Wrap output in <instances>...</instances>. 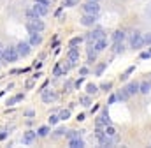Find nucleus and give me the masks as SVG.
<instances>
[{"label":"nucleus","mask_w":151,"mask_h":148,"mask_svg":"<svg viewBox=\"0 0 151 148\" xmlns=\"http://www.w3.org/2000/svg\"><path fill=\"white\" fill-rule=\"evenodd\" d=\"M18 58H19V55H18L16 46H7V48H4V51H2V60H4V62H16Z\"/></svg>","instance_id":"1"},{"label":"nucleus","mask_w":151,"mask_h":148,"mask_svg":"<svg viewBox=\"0 0 151 148\" xmlns=\"http://www.w3.org/2000/svg\"><path fill=\"white\" fill-rule=\"evenodd\" d=\"M130 46L134 49H141L144 46V37H142V34L139 30H135V32L130 34Z\"/></svg>","instance_id":"2"},{"label":"nucleus","mask_w":151,"mask_h":148,"mask_svg":"<svg viewBox=\"0 0 151 148\" xmlns=\"http://www.w3.org/2000/svg\"><path fill=\"white\" fill-rule=\"evenodd\" d=\"M81 7H83V11H84L86 14H99V12H100V5H99V2H95V0H88V2H84Z\"/></svg>","instance_id":"3"},{"label":"nucleus","mask_w":151,"mask_h":148,"mask_svg":"<svg viewBox=\"0 0 151 148\" xmlns=\"http://www.w3.org/2000/svg\"><path fill=\"white\" fill-rule=\"evenodd\" d=\"M26 28H28V32H42V30L46 28V25L40 21V18H37V19L28 21V23H26Z\"/></svg>","instance_id":"4"},{"label":"nucleus","mask_w":151,"mask_h":148,"mask_svg":"<svg viewBox=\"0 0 151 148\" xmlns=\"http://www.w3.org/2000/svg\"><path fill=\"white\" fill-rule=\"evenodd\" d=\"M106 37V34H104V28H95L93 32H88L86 34V41L88 42H95V41H99V39H104Z\"/></svg>","instance_id":"5"},{"label":"nucleus","mask_w":151,"mask_h":148,"mask_svg":"<svg viewBox=\"0 0 151 148\" xmlns=\"http://www.w3.org/2000/svg\"><path fill=\"white\" fill-rule=\"evenodd\" d=\"M67 60H69L72 65H76V64L79 62V48L70 46V49H69V53H67Z\"/></svg>","instance_id":"6"},{"label":"nucleus","mask_w":151,"mask_h":148,"mask_svg":"<svg viewBox=\"0 0 151 148\" xmlns=\"http://www.w3.org/2000/svg\"><path fill=\"white\" fill-rule=\"evenodd\" d=\"M32 9L35 11V14H37L39 18H42V16H46V14L49 12V7L44 5V4H40V2H35V4L32 5Z\"/></svg>","instance_id":"7"},{"label":"nucleus","mask_w":151,"mask_h":148,"mask_svg":"<svg viewBox=\"0 0 151 148\" xmlns=\"http://www.w3.org/2000/svg\"><path fill=\"white\" fill-rule=\"evenodd\" d=\"M97 18H99V14H86V12H84V16L79 19V23H81L83 26H91V25L97 21Z\"/></svg>","instance_id":"8"},{"label":"nucleus","mask_w":151,"mask_h":148,"mask_svg":"<svg viewBox=\"0 0 151 148\" xmlns=\"http://www.w3.org/2000/svg\"><path fill=\"white\" fill-rule=\"evenodd\" d=\"M16 49H18V55L19 56H28L30 51H32V46H30V42H19L16 46Z\"/></svg>","instance_id":"9"},{"label":"nucleus","mask_w":151,"mask_h":148,"mask_svg":"<svg viewBox=\"0 0 151 148\" xmlns=\"http://www.w3.org/2000/svg\"><path fill=\"white\" fill-rule=\"evenodd\" d=\"M56 92H53V90H42V102L44 104H51V102H55L56 101Z\"/></svg>","instance_id":"10"},{"label":"nucleus","mask_w":151,"mask_h":148,"mask_svg":"<svg viewBox=\"0 0 151 148\" xmlns=\"http://www.w3.org/2000/svg\"><path fill=\"white\" fill-rule=\"evenodd\" d=\"M109 124H111V118H109L107 113L97 117V120H95V125H97V127H106V125H109Z\"/></svg>","instance_id":"11"},{"label":"nucleus","mask_w":151,"mask_h":148,"mask_svg":"<svg viewBox=\"0 0 151 148\" xmlns=\"http://www.w3.org/2000/svg\"><path fill=\"white\" fill-rule=\"evenodd\" d=\"M125 92H127L130 97H132V95H135V94L139 92V83H137V81H130V83L125 87Z\"/></svg>","instance_id":"12"},{"label":"nucleus","mask_w":151,"mask_h":148,"mask_svg":"<svg viewBox=\"0 0 151 148\" xmlns=\"http://www.w3.org/2000/svg\"><path fill=\"white\" fill-rule=\"evenodd\" d=\"M104 134H106V136H109V138H113L114 141H118V131H116L111 124L104 127Z\"/></svg>","instance_id":"13"},{"label":"nucleus","mask_w":151,"mask_h":148,"mask_svg":"<svg viewBox=\"0 0 151 148\" xmlns=\"http://www.w3.org/2000/svg\"><path fill=\"white\" fill-rule=\"evenodd\" d=\"M42 42L40 32H30V46H39Z\"/></svg>","instance_id":"14"},{"label":"nucleus","mask_w":151,"mask_h":148,"mask_svg":"<svg viewBox=\"0 0 151 148\" xmlns=\"http://www.w3.org/2000/svg\"><path fill=\"white\" fill-rule=\"evenodd\" d=\"M106 48H107V41H106V37H104V39H99V41H95V42H93V49H95L97 53L104 51Z\"/></svg>","instance_id":"15"},{"label":"nucleus","mask_w":151,"mask_h":148,"mask_svg":"<svg viewBox=\"0 0 151 148\" xmlns=\"http://www.w3.org/2000/svg\"><path fill=\"white\" fill-rule=\"evenodd\" d=\"M37 138V132H33V131H28V132H25L23 134V143L25 145H30V143H33V139Z\"/></svg>","instance_id":"16"},{"label":"nucleus","mask_w":151,"mask_h":148,"mask_svg":"<svg viewBox=\"0 0 151 148\" xmlns=\"http://www.w3.org/2000/svg\"><path fill=\"white\" fill-rule=\"evenodd\" d=\"M114 143H116V141H114L113 138H109V136H106V134H104L102 138H99V145H100V147H113Z\"/></svg>","instance_id":"17"},{"label":"nucleus","mask_w":151,"mask_h":148,"mask_svg":"<svg viewBox=\"0 0 151 148\" xmlns=\"http://www.w3.org/2000/svg\"><path fill=\"white\" fill-rule=\"evenodd\" d=\"M69 147L70 148H83L84 147V141L81 138H74V139H69Z\"/></svg>","instance_id":"18"},{"label":"nucleus","mask_w":151,"mask_h":148,"mask_svg":"<svg viewBox=\"0 0 151 148\" xmlns=\"http://www.w3.org/2000/svg\"><path fill=\"white\" fill-rule=\"evenodd\" d=\"M139 92H141V94H150L151 92V83L150 81H142V83H139Z\"/></svg>","instance_id":"19"},{"label":"nucleus","mask_w":151,"mask_h":148,"mask_svg":"<svg viewBox=\"0 0 151 148\" xmlns=\"http://www.w3.org/2000/svg\"><path fill=\"white\" fill-rule=\"evenodd\" d=\"M125 39V32L123 30H116L114 34H113V42H120V41H123Z\"/></svg>","instance_id":"20"},{"label":"nucleus","mask_w":151,"mask_h":148,"mask_svg":"<svg viewBox=\"0 0 151 148\" xmlns=\"http://www.w3.org/2000/svg\"><path fill=\"white\" fill-rule=\"evenodd\" d=\"M97 60V51L93 48H88V64H93Z\"/></svg>","instance_id":"21"},{"label":"nucleus","mask_w":151,"mask_h":148,"mask_svg":"<svg viewBox=\"0 0 151 148\" xmlns=\"http://www.w3.org/2000/svg\"><path fill=\"white\" fill-rule=\"evenodd\" d=\"M99 92V87L97 85H93V83H88L86 85V94L88 95H93V94H97Z\"/></svg>","instance_id":"22"},{"label":"nucleus","mask_w":151,"mask_h":148,"mask_svg":"<svg viewBox=\"0 0 151 148\" xmlns=\"http://www.w3.org/2000/svg\"><path fill=\"white\" fill-rule=\"evenodd\" d=\"M128 97H130V95L125 92V88H123V90H120V92L116 94V101H127Z\"/></svg>","instance_id":"23"},{"label":"nucleus","mask_w":151,"mask_h":148,"mask_svg":"<svg viewBox=\"0 0 151 148\" xmlns=\"http://www.w3.org/2000/svg\"><path fill=\"white\" fill-rule=\"evenodd\" d=\"M37 18H39V16L35 14V11H33V9H26V19H28V21L37 19Z\"/></svg>","instance_id":"24"},{"label":"nucleus","mask_w":151,"mask_h":148,"mask_svg":"<svg viewBox=\"0 0 151 148\" xmlns=\"http://www.w3.org/2000/svg\"><path fill=\"white\" fill-rule=\"evenodd\" d=\"M123 49H125V44H123V41H120V42H114V53H123Z\"/></svg>","instance_id":"25"},{"label":"nucleus","mask_w":151,"mask_h":148,"mask_svg":"<svg viewBox=\"0 0 151 148\" xmlns=\"http://www.w3.org/2000/svg\"><path fill=\"white\" fill-rule=\"evenodd\" d=\"M69 117H70V109H62V111L58 113V118H60V120H67Z\"/></svg>","instance_id":"26"},{"label":"nucleus","mask_w":151,"mask_h":148,"mask_svg":"<svg viewBox=\"0 0 151 148\" xmlns=\"http://www.w3.org/2000/svg\"><path fill=\"white\" fill-rule=\"evenodd\" d=\"M19 101H23V95H21V94H18V95H14V97H11L7 104H11V106H12V104H16V102H19Z\"/></svg>","instance_id":"27"},{"label":"nucleus","mask_w":151,"mask_h":148,"mask_svg":"<svg viewBox=\"0 0 151 148\" xmlns=\"http://www.w3.org/2000/svg\"><path fill=\"white\" fill-rule=\"evenodd\" d=\"M79 101H81V104H83V106H86V108H88V106H91V99H90V95H83Z\"/></svg>","instance_id":"28"},{"label":"nucleus","mask_w":151,"mask_h":148,"mask_svg":"<svg viewBox=\"0 0 151 148\" xmlns=\"http://www.w3.org/2000/svg\"><path fill=\"white\" fill-rule=\"evenodd\" d=\"M47 134H49V127H46V125L37 131V136H42V138H44V136H47Z\"/></svg>","instance_id":"29"},{"label":"nucleus","mask_w":151,"mask_h":148,"mask_svg":"<svg viewBox=\"0 0 151 148\" xmlns=\"http://www.w3.org/2000/svg\"><path fill=\"white\" fill-rule=\"evenodd\" d=\"M67 134V138L69 139H74V138H81V132H77V131H69V132H65Z\"/></svg>","instance_id":"30"},{"label":"nucleus","mask_w":151,"mask_h":148,"mask_svg":"<svg viewBox=\"0 0 151 148\" xmlns=\"http://www.w3.org/2000/svg\"><path fill=\"white\" fill-rule=\"evenodd\" d=\"M81 42H83V37H74V39H70L69 46H77V44H81Z\"/></svg>","instance_id":"31"},{"label":"nucleus","mask_w":151,"mask_h":148,"mask_svg":"<svg viewBox=\"0 0 151 148\" xmlns=\"http://www.w3.org/2000/svg\"><path fill=\"white\" fill-rule=\"evenodd\" d=\"M106 67H107V64H100V65L97 67V71H95V74H97V76H100V74H102V72L106 71Z\"/></svg>","instance_id":"32"},{"label":"nucleus","mask_w":151,"mask_h":148,"mask_svg":"<svg viewBox=\"0 0 151 148\" xmlns=\"http://www.w3.org/2000/svg\"><path fill=\"white\" fill-rule=\"evenodd\" d=\"M58 122H60L58 115H51V117H49V125H56Z\"/></svg>","instance_id":"33"},{"label":"nucleus","mask_w":151,"mask_h":148,"mask_svg":"<svg viewBox=\"0 0 151 148\" xmlns=\"http://www.w3.org/2000/svg\"><path fill=\"white\" fill-rule=\"evenodd\" d=\"M134 69H135V67H128V69H127V72H125V74L121 76V79H127V78H128V76H130V74L134 72Z\"/></svg>","instance_id":"34"},{"label":"nucleus","mask_w":151,"mask_h":148,"mask_svg":"<svg viewBox=\"0 0 151 148\" xmlns=\"http://www.w3.org/2000/svg\"><path fill=\"white\" fill-rule=\"evenodd\" d=\"M100 88H102L104 92H109V90L113 88V83H104V85H100Z\"/></svg>","instance_id":"35"},{"label":"nucleus","mask_w":151,"mask_h":148,"mask_svg":"<svg viewBox=\"0 0 151 148\" xmlns=\"http://www.w3.org/2000/svg\"><path fill=\"white\" fill-rule=\"evenodd\" d=\"M142 37H144V44H150L151 46V34L148 32V34H142Z\"/></svg>","instance_id":"36"},{"label":"nucleus","mask_w":151,"mask_h":148,"mask_svg":"<svg viewBox=\"0 0 151 148\" xmlns=\"http://www.w3.org/2000/svg\"><path fill=\"white\" fill-rule=\"evenodd\" d=\"M77 4V0H65V4L63 5H67V7H72V5H76Z\"/></svg>","instance_id":"37"},{"label":"nucleus","mask_w":151,"mask_h":148,"mask_svg":"<svg viewBox=\"0 0 151 148\" xmlns=\"http://www.w3.org/2000/svg\"><path fill=\"white\" fill-rule=\"evenodd\" d=\"M79 74H81V76H86V74H88V69H86V67H81V69H79Z\"/></svg>","instance_id":"38"},{"label":"nucleus","mask_w":151,"mask_h":148,"mask_svg":"<svg viewBox=\"0 0 151 148\" xmlns=\"http://www.w3.org/2000/svg\"><path fill=\"white\" fill-rule=\"evenodd\" d=\"M65 134V129H58L56 132H55V136H63Z\"/></svg>","instance_id":"39"},{"label":"nucleus","mask_w":151,"mask_h":148,"mask_svg":"<svg viewBox=\"0 0 151 148\" xmlns=\"http://www.w3.org/2000/svg\"><path fill=\"white\" fill-rule=\"evenodd\" d=\"M33 87V79H30V81H26V88H32Z\"/></svg>","instance_id":"40"},{"label":"nucleus","mask_w":151,"mask_h":148,"mask_svg":"<svg viewBox=\"0 0 151 148\" xmlns=\"http://www.w3.org/2000/svg\"><path fill=\"white\" fill-rule=\"evenodd\" d=\"M25 115H26V117H33V111H32V109H28V111H26Z\"/></svg>","instance_id":"41"},{"label":"nucleus","mask_w":151,"mask_h":148,"mask_svg":"<svg viewBox=\"0 0 151 148\" xmlns=\"http://www.w3.org/2000/svg\"><path fill=\"white\" fill-rule=\"evenodd\" d=\"M5 136H7V134H5V131H4V132H0V139H5Z\"/></svg>","instance_id":"42"},{"label":"nucleus","mask_w":151,"mask_h":148,"mask_svg":"<svg viewBox=\"0 0 151 148\" xmlns=\"http://www.w3.org/2000/svg\"><path fill=\"white\" fill-rule=\"evenodd\" d=\"M2 51H4V48H2V44H0V60H2Z\"/></svg>","instance_id":"43"},{"label":"nucleus","mask_w":151,"mask_h":148,"mask_svg":"<svg viewBox=\"0 0 151 148\" xmlns=\"http://www.w3.org/2000/svg\"><path fill=\"white\" fill-rule=\"evenodd\" d=\"M95 2H100V0H95Z\"/></svg>","instance_id":"44"}]
</instances>
